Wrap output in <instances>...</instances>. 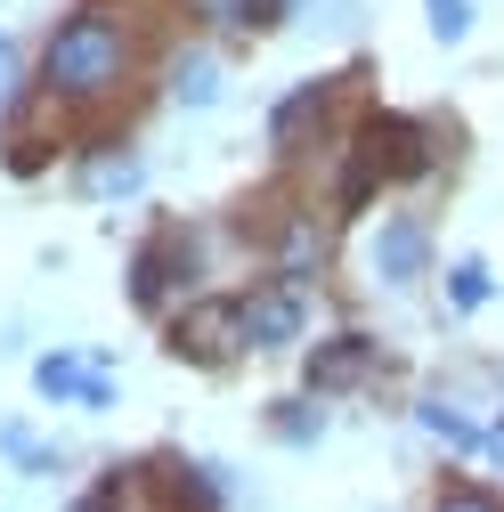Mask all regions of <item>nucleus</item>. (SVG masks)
Returning <instances> with one entry per match:
<instances>
[{
	"label": "nucleus",
	"instance_id": "1",
	"mask_svg": "<svg viewBox=\"0 0 504 512\" xmlns=\"http://www.w3.org/2000/svg\"><path fill=\"white\" fill-rule=\"evenodd\" d=\"M122 66H131L122 25L74 17V25H57L49 49H41V90H49V98H106V90L122 82Z\"/></svg>",
	"mask_w": 504,
	"mask_h": 512
},
{
	"label": "nucleus",
	"instance_id": "2",
	"mask_svg": "<svg viewBox=\"0 0 504 512\" xmlns=\"http://www.w3.org/2000/svg\"><path fill=\"white\" fill-rule=\"evenodd\" d=\"M415 171H431L423 122H407V114H366V131H358V147H350V171H342V204H366L374 187L415 179Z\"/></svg>",
	"mask_w": 504,
	"mask_h": 512
},
{
	"label": "nucleus",
	"instance_id": "3",
	"mask_svg": "<svg viewBox=\"0 0 504 512\" xmlns=\"http://www.w3.org/2000/svg\"><path fill=\"white\" fill-rule=\"evenodd\" d=\"M236 317H244V350H285V342H301L309 293H301V277H277V285H261V293H244Z\"/></svg>",
	"mask_w": 504,
	"mask_h": 512
},
{
	"label": "nucleus",
	"instance_id": "4",
	"mask_svg": "<svg viewBox=\"0 0 504 512\" xmlns=\"http://www.w3.org/2000/svg\"><path fill=\"white\" fill-rule=\"evenodd\" d=\"M179 342V358H204V366H220V358H236L244 350V317H236V301H196V309H179V326H171Z\"/></svg>",
	"mask_w": 504,
	"mask_h": 512
},
{
	"label": "nucleus",
	"instance_id": "5",
	"mask_svg": "<svg viewBox=\"0 0 504 512\" xmlns=\"http://www.w3.org/2000/svg\"><path fill=\"white\" fill-rule=\"evenodd\" d=\"M431 269V228L423 220H383V228H374V277H383V285H415Z\"/></svg>",
	"mask_w": 504,
	"mask_h": 512
},
{
	"label": "nucleus",
	"instance_id": "6",
	"mask_svg": "<svg viewBox=\"0 0 504 512\" xmlns=\"http://www.w3.org/2000/svg\"><path fill=\"white\" fill-rule=\"evenodd\" d=\"M374 358H383V350H374L366 334H334V342H318V350H309V391H358V382L374 374Z\"/></svg>",
	"mask_w": 504,
	"mask_h": 512
},
{
	"label": "nucleus",
	"instance_id": "7",
	"mask_svg": "<svg viewBox=\"0 0 504 512\" xmlns=\"http://www.w3.org/2000/svg\"><path fill=\"white\" fill-rule=\"evenodd\" d=\"M326 114H334V82H301V90L277 106L269 139H277L285 155H301V139H309V131H326Z\"/></svg>",
	"mask_w": 504,
	"mask_h": 512
},
{
	"label": "nucleus",
	"instance_id": "8",
	"mask_svg": "<svg viewBox=\"0 0 504 512\" xmlns=\"http://www.w3.org/2000/svg\"><path fill=\"white\" fill-rule=\"evenodd\" d=\"M131 187H139V155H90L82 163V196H131Z\"/></svg>",
	"mask_w": 504,
	"mask_h": 512
},
{
	"label": "nucleus",
	"instance_id": "9",
	"mask_svg": "<svg viewBox=\"0 0 504 512\" xmlns=\"http://www.w3.org/2000/svg\"><path fill=\"white\" fill-rule=\"evenodd\" d=\"M171 98L179 106H212L220 98V66H212V57H179V66H171Z\"/></svg>",
	"mask_w": 504,
	"mask_h": 512
},
{
	"label": "nucleus",
	"instance_id": "10",
	"mask_svg": "<svg viewBox=\"0 0 504 512\" xmlns=\"http://www.w3.org/2000/svg\"><path fill=\"white\" fill-rule=\"evenodd\" d=\"M480 301H488V269L480 261H456L448 269V309H480Z\"/></svg>",
	"mask_w": 504,
	"mask_h": 512
},
{
	"label": "nucleus",
	"instance_id": "11",
	"mask_svg": "<svg viewBox=\"0 0 504 512\" xmlns=\"http://www.w3.org/2000/svg\"><path fill=\"white\" fill-rule=\"evenodd\" d=\"M33 382H41V399H82V366L74 358H41Z\"/></svg>",
	"mask_w": 504,
	"mask_h": 512
},
{
	"label": "nucleus",
	"instance_id": "12",
	"mask_svg": "<svg viewBox=\"0 0 504 512\" xmlns=\"http://www.w3.org/2000/svg\"><path fill=\"white\" fill-rule=\"evenodd\" d=\"M423 431H431V439H448V447H480V431H472L464 415H448V407H439V399L423 407Z\"/></svg>",
	"mask_w": 504,
	"mask_h": 512
},
{
	"label": "nucleus",
	"instance_id": "13",
	"mask_svg": "<svg viewBox=\"0 0 504 512\" xmlns=\"http://www.w3.org/2000/svg\"><path fill=\"white\" fill-rule=\"evenodd\" d=\"M431 33L439 41H464L472 33V9H464V0H431Z\"/></svg>",
	"mask_w": 504,
	"mask_h": 512
},
{
	"label": "nucleus",
	"instance_id": "14",
	"mask_svg": "<svg viewBox=\"0 0 504 512\" xmlns=\"http://www.w3.org/2000/svg\"><path fill=\"white\" fill-rule=\"evenodd\" d=\"M439 512H504V504L480 496V488H448V496H439Z\"/></svg>",
	"mask_w": 504,
	"mask_h": 512
},
{
	"label": "nucleus",
	"instance_id": "15",
	"mask_svg": "<svg viewBox=\"0 0 504 512\" xmlns=\"http://www.w3.org/2000/svg\"><path fill=\"white\" fill-rule=\"evenodd\" d=\"M74 512H106V496H90V504H74Z\"/></svg>",
	"mask_w": 504,
	"mask_h": 512
},
{
	"label": "nucleus",
	"instance_id": "16",
	"mask_svg": "<svg viewBox=\"0 0 504 512\" xmlns=\"http://www.w3.org/2000/svg\"><path fill=\"white\" fill-rule=\"evenodd\" d=\"M0 82H9V49H0Z\"/></svg>",
	"mask_w": 504,
	"mask_h": 512
}]
</instances>
